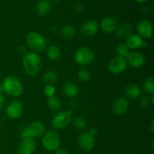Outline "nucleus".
Instances as JSON below:
<instances>
[{
	"label": "nucleus",
	"instance_id": "f257e3e1",
	"mask_svg": "<svg viewBox=\"0 0 154 154\" xmlns=\"http://www.w3.org/2000/svg\"><path fill=\"white\" fill-rule=\"evenodd\" d=\"M42 58L35 52H27L23 57V66L26 74L30 77L36 76L42 69Z\"/></svg>",
	"mask_w": 154,
	"mask_h": 154
},
{
	"label": "nucleus",
	"instance_id": "f03ea898",
	"mask_svg": "<svg viewBox=\"0 0 154 154\" xmlns=\"http://www.w3.org/2000/svg\"><path fill=\"white\" fill-rule=\"evenodd\" d=\"M2 85L4 93L13 97H18L23 92V86L22 83L15 77H6L3 80Z\"/></svg>",
	"mask_w": 154,
	"mask_h": 154
},
{
	"label": "nucleus",
	"instance_id": "7ed1b4c3",
	"mask_svg": "<svg viewBox=\"0 0 154 154\" xmlns=\"http://www.w3.org/2000/svg\"><path fill=\"white\" fill-rule=\"evenodd\" d=\"M26 42L27 46L36 54L43 52L46 49V40L38 32H32L29 33L26 38Z\"/></svg>",
	"mask_w": 154,
	"mask_h": 154
},
{
	"label": "nucleus",
	"instance_id": "20e7f679",
	"mask_svg": "<svg viewBox=\"0 0 154 154\" xmlns=\"http://www.w3.org/2000/svg\"><path fill=\"white\" fill-rule=\"evenodd\" d=\"M74 59L76 63L81 66H87L93 62L95 54L88 47H81L75 53Z\"/></svg>",
	"mask_w": 154,
	"mask_h": 154
},
{
	"label": "nucleus",
	"instance_id": "39448f33",
	"mask_svg": "<svg viewBox=\"0 0 154 154\" xmlns=\"http://www.w3.org/2000/svg\"><path fill=\"white\" fill-rule=\"evenodd\" d=\"M43 147L48 151H56L60 148V138L55 131L49 130L46 132L42 138Z\"/></svg>",
	"mask_w": 154,
	"mask_h": 154
},
{
	"label": "nucleus",
	"instance_id": "423d86ee",
	"mask_svg": "<svg viewBox=\"0 0 154 154\" xmlns=\"http://www.w3.org/2000/svg\"><path fill=\"white\" fill-rule=\"evenodd\" d=\"M45 132V126L42 122L35 121L30 123L21 132L23 138H38Z\"/></svg>",
	"mask_w": 154,
	"mask_h": 154
},
{
	"label": "nucleus",
	"instance_id": "0eeeda50",
	"mask_svg": "<svg viewBox=\"0 0 154 154\" xmlns=\"http://www.w3.org/2000/svg\"><path fill=\"white\" fill-rule=\"evenodd\" d=\"M72 111H62L56 114L51 120V124L56 129H63L70 124L72 118Z\"/></svg>",
	"mask_w": 154,
	"mask_h": 154
},
{
	"label": "nucleus",
	"instance_id": "6e6552de",
	"mask_svg": "<svg viewBox=\"0 0 154 154\" xmlns=\"http://www.w3.org/2000/svg\"><path fill=\"white\" fill-rule=\"evenodd\" d=\"M127 62L123 57L117 56L111 60L108 63V70L114 75H119L123 73L127 68Z\"/></svg>",
	"mask_w": 154,
	"mask_h": 154
},
{
	"label": "nucleus",
	"instance_id": "1a4fd4ad",
	"mask_svg": "<svg viewBox=\"0 0 154 154\" xmlns=\"http://www.w3.org/2000/svg\"><path fill=\"white\" fill-rule=\"evenodd\" d=\"M23 112V105L20 101L13 100L5 108V114L10 119H17Z\"/></svg>",
	"mask_w": 154,
	"mask_h": 154
},
{
	"label": "nucleus",
	"instance_id": "9d476101",
	"mask_svg": "<svg viewBox=\"0 0 154 154\" xmlns=\"http://www.w3.org/2000/svg\"><path fill=\"white\" fill-rule=\"evenodd\" d=\"M137 31L141 38H150L153 33V23L147 20H142L137 25Z\"/></svg>",
	"mask_w": 154,
	"mask_h": 154
},
{
	"label": "nucleus",
	"instance_id": "9b49d317",
	"mask_svg": "<svg viewBox=\"0 0 154 154\" xmlns=\"http://www.w3.org/2000/svg\"><path fill=\"white\" fill-rule=\"evenodd\" d=\"M78 145L84 151H90L94 147L95 136L90 132H84L78 138Z\"/></svg>",
	"mask_w": 154,
	"mask_h": 154
},
{
	"label": "nucleus",
	"instance_id": "f8f14e48",
	"mask_svg": "<svg viewBox=\"0 0 154 154\" xmlns=\"http://www.w3.org/2000/svg\"><path fill=\"white\" fill-rule=\"evenodd\" d=\"M36 150V142L34 138H23L18 146L19 154H33Z\"/></svg>",
	"mask_w": 154,
	"mask_h": 154
},
{
	"label": "nucleus",
	"instance_id": "ddd939ff",
	"mask_svg": "<svg viewBox=\"0 0 154 154\" xmlns=\"http://www.w3.org/2000/svg\"><path fill=\"white\" fill-rule=\"evenodd\" d=\"M98 31H99V24L96 21L93 20L86 21L81 28V32L83 35L88 38L96 35Z\"/></svg>",
	"mask_w": 154,
	"mask_h": 154
},
{
	"label": "nucleus",
	"instance_id": "4468645a",
	"mask_svg": "<svg viewBox=\"0 0 154 154\" xmlns=\"http://www.w3.org/2000/svg\"><path fill=\"white\" fill-rule=\"evenodd\" d=\"M126 62L133 68H141L145 63V58L142 54L137 51L129 53L128 57H126Z\"/></svg>",
	"mask_w": 154,
	"mask_h": 154
},
{
	"label": "nucleus",
	"instance_id": "2eb2a0df",
	"mask_svg": "<svg viewBox=\"0 0 154 154\" xmlns=\"http://www.w3.org/2000/svg\"><path fill=\"white\" fill-rule=\"evenodd\" d=\"M129 108V102L125 98L120 97L116 99L112 104L113 111L117 115H123Z\"/></svg>",
	"mask_w": 154,
	"mask_h": 154
},
{
	"label": "nucleus",
	"instance_id": "dca6fc26",
	"mask_svg": "<svg viewBox=\"0 0 154 154\" xmlns=\"http://www.w3.org/2000/svg\"><path fill=\"white\" fill-rule=\"evenodd\" d=\"M116 35L120 39H126L132 34V28L127 23H123L116 26Z\"/></svg>",
	"mask_w": 154,
	"mask_h": 154
},
{
	"label": "nucleus",
	"instance_id": "f3484780",
	"mask_svg": "<svg viewBox=\"0 0 154 154\" xmlns=\"http://www.w3.org/2000/svg\"><path fill=\"white\" fill-rule=\"evenodd\" d=\"M123 93L126 97L132 99H138L141 96V90L137 84H129L123 89Z\"/></svg>",
	"mask_w": 154,
	"mask_h": 154
},
{
	"label": "nucleus",
	"instance_id": "a211bd4d",
	"mask_svg": "<svg viewBox=\"0 0 154 154\" xmlns=\"http://www.w3.org/2000/svg\"><path fill=\"white\" fill-rule=\"evenodd\" d=\"M63 92L67 97L72 99L78 96L79 93V89L75 83L72 81H67L63 84Z\"/></svg>",
	"mask_w": 154,
	"mask_h": 154
},
{
	"label": "nucleus",
	"instance_id": "6ab92c4d",
	"mask_svg": "<svg viewBox=\"0 0 154 154\" xmlns=\"http://www.w3.org/2000/svg\"><path fill=\"white\" fill-rule=\"evenodd\" d=\"M51 10V3L48 0H41L36 5L35 11L38 16L44 17L50 13Z\"/></svg>",
	"mask_w": 154,
	"mask_h": 154
},
{
	"label": "nucleus",
	"instance_id": "aec40b11",
	"mask_svg": "<svg viewBox=\"0 0 154 154\" xmlns=\"http://www.w3.org/2000/svg\"><path fill=\"white\" fill-rule=\"evenodd\" d=\"M101 29L105 33H111L115 30L117 24L114 18L111 17H106L102 20L100 23Z\"/></svg>",
	"mask_w": 154,
	"mask_h": 154
},
{
	"label": "nucleus",
	"instance_id": "412c9836",
	"mask_svg": "<svg viewBox=\"0 0 154 154\" xmlns=\"http://www.w3.org/2000/svg\"><path fill=\"white\" fill-rule=\"evenodd\" d=\"M126 45L129 49H138L143 46L144 42L138 35L132 34L126 38Z\"/></svg>",
	"mask_w": 154,
	"mask_h": 154
},
{
	"label": "nucleus",
	"instance_id": "4be33fe9",
	"mask_svg": "<svg viewBox=\"0 0 154 154\" xmlns=\"http://www.w3.org/2000/svg\"><path fill=\"white\" fill-rule=\"evenodd\" d=\"M61 54L62 52L60 48L55 45H50L47 49V56L50 60L53 61L59 60L61 57Z\"/></svg>",
	"mask_w": 154,
	"mask_h": 154
},
{
	"label": "nucleus",
	"instance_id": "5701e85b",
	"mask_svg": "<svg viewBox=\"0 0 154 154\" xmlns=\"http://www.w3.org/2000/svg\"><path fill=\"white\" fill-rule=\"evenodd\" d=\"M75 35V29L72 26L66 25L60 30V36L63 39L69 40L72 38Z\"/></svg>",
	"mask_w": 154,
	"mask_h": 154
},
{
	"label": "nucleus",
	"instance_id": "b1692460",
	"mask_svg": "<svg viewBox=\"0 0 154 154\" xmlns=\"http://www.w3.org/2000/svg\"><path fill=\"white\" fill-rule=\"evenodd\" d=\"M58 79V75L54 71H48L43 76V81L46 85H54Z\"/></svg>",
	"mask_w": 154,
	"mask_h": 154
},
{
	"label": "nucleus",
	"instance_id": "393cba45",
	"mask_svg": "<svg viewBox=\"0 0 154 154\" xmlns=\"http://www.w3.org/2000/svg\"><path fill=\"white\" fill-rule=\"evenodd\" d=\"M48 106L51 111H58L62 108V102L58 98L53 96L48 99Z\"/></svg>",
	"mask_w": 154,
	"mask_h": 154
},
{
	"label": "nucleus",
	"instance_id": "a878e982",
	"mask_svg": "<svg viewBox=\"0 0 154 154\" xmlns=\"http://www.w3.org/2000/svg\"><path fill=\"white\" fill-rule=\"evenodd\" d=\"M143 89L144 92L148 94H153L154 93V78L153 77L147 78L143 84Z\"/></svg>",
	"mask_w": 154,
	"mask_h": 154
},
{
	"label": "nucleus",
	"instance_id": "bb28decb",
	"mask_svg": "<svg viewBox=\"0 0 154 154\" xmlns=\"http://www.w3.org/2000/svg\"><path fill=\"white\" fill-rule=\"evenodd\" d=\"M117 56L119 57H123V58L126 59L128 57V55L129 54V48H128L127 45H126V43H121L117 47Z\"/></svg>",
	"mask_w": 154,
	"mask_h": 154
},
{
	"label": "nucleus",
	"instance_id": "cd10ccee",
	"mask_svg": "<svg viewBox=\"0 0 154 154\" xmlns=\"http://www.w3.org/2000/svg\"><path fill=\"white\" fill-rule=\"evenodd\" d=\"M86 120L85 119L81 116L75 117L73 119V125L75 128H76L78 130H82L86 127Z\"/></svg>",
	"mask_w": 154,
	"mask_h": 154
},
{
	"label": "nucleus",
	"instance_id": "c85d7f7f",
	"mask_svg": "<svg viewBox=\"0 0 154 154\" xmlns=\"http://www.w3.org/2000/svg\"><path fill=\"white\" fill-rule=\"evenodd\" d=\"M78 77L80 81L87 82V81H90V78H91V73H90V72L88 69H81L78 72Z\"/></svg>",
	"mask_w": 154,
	"mask_h": 154
},
{
	"label": "nucleus",
	"instance_id": "c756f323",
	"mask_svg": "<svg viewBox=\"0 0 154 154\" xmlns=\"http://www.w3.org/2000/svg\"><path fill=\"white\" fill-rule=\"evenodd\" d=\"M44 93L48 98L53 97L56 93V88L54 85H45L44 87Z\"/></svg>",
	"mask_w": 154,
	"mask_h": 154
},
{
	"label": "nucleus",
	"instance_id": "7c9ffc66",
	"mask_svg": "<svg viewBox=\"0 0 154 154\" xmlns=\"http://www.w3.org/2000/svg\"><path fill=\"white\" fill-rule=\"evenodd\" d=\"M150 104H151V101H150V99L148 96H142V98L140 100V105H141V108H148Z\"/></svg>",
	"mask_w": 154,
	"mask_h": 154
},
{
	"label": "nucleus",
	"instance_id": "2f4dec72",
	"mask_svg": "<svg viewBox=\"0 0 154 154\" xmlns=\"http://www.w3.org/2000/svg\"><path fill=\"white\" fill-rule=\"evenodd\" d=\"M84 9V5L81 2L76 3L74 6V10H75V12H78V13H80V12L83 11Z\"/></svg>",
	"mask_w": 154,
	"mask_h": 154
},
{
	"label": "nucleus",
	"instance_id": "473e14b6",
	"mask_svg": "<svg viewBox=\"0 0 154 154\" xmlns=\"http://www.w3.org/2000/svg\"><path fill=\"white\" fill-rule=\"evenodd\" d=\"M17 52L18 54H20V55H25L27 53V48L26 47L23 46V45H20L17 48Z\"/></svg>",
	"mask_w": 154,
	"mask_h": 154
},
{
	"label": "nucleus",
	"instance_id": "72a5a7b5",
	"mask_svg": "<svg viewBox=\"0 0 154 154\" xmlns=\"http://www.w3.org/2000/svg\"><path fill=\"white\" fill-rule=\"evenodd\" d=\"M5 104V99L3 94H0V111L3 109Z\"/></svg>",
	"mask_w": 154,
	"mask_h": 154
},
{
	"label": "nucleus",
	"instance_id": "f704fd0d",
	"mask_svg": "<svg viewBox=\"0 0 154 154\" xmlns=\"http://www.w3.org/2000/svg\"><path fill=\"white\" fill-rule=\"evenodd\" d=\"M54 154H69V152L66 150H64V149H58L55 151V153Z\"/></svg>",
	"mask_w": 154,
	"mask_h": 154
},
{
	"label": "nucleus",
	"instance_id": "c9c22d12",
	"mask_svg": "<svg viewBox=\"0 0 154 154\" xmlns=\"http://www.w3.org/2000/svg\"><path fill=\"white\" fill-rule=\"evenodd\" d=\"M90 134H91L92 135H93V136H95V135H96V133H97V130H96V129H95V128H92L91 129H90Z\"/></svg>",
	"mask_w": 154,
	"mask_h": 154
},
{
	"label": "nucleus",
	"instance_id": "e433bc0d",
	"mask_svg": "<svg viewBox=\"0 0 154 154\" xmlns=\"http://www.w3.org/2000/svg\"><path fill=\"white\" fill-rule=\"evenodd\" d=\"M150 130L151 132V133H154V121L152 120L151 123H150Z\"/></svg>",
	"mask_w": 154,
	"mask_h": 154
},
{
	"label": "nucleus",
	"instance_id": "4c0bfd02",
	"mask_svg": "<svg viewBox=\"0 0 154 154\" xmlns=\"http://www.w3.org/2000/svg\"><path fill=\"white\" fill-rule=\"evenodd\" d=\"M4 93V90H3V87L2 84H0V94H3Z\"/></svg>",
	"mask_w": 154,
	"mask_h": 154
},
{
	"label": "nucleus",
	"instance_id": "58836bf2",
	"mask_svg": "<svg viewBox=\"0 0 154 154\" xmlns=\"http://www.w3.org/2000/svg\"><path fill=\"white\" fill-rule=\"evenodd\" d=\"M135 1H136L138 3H144V2H146L147 1H148V0H135Z\"/></svg>",
	"mask_w": 154,
	"mask_h": 154
},
{
	"label": "nucleus",
	"instance_id": "ea45409f",
	"mask_svg": "<svg viewBox=\"0 0 154 154\" xmlns=\"http://www.w3.org/2000/svg\"><path fill=\"white\" fill-rule=\"evenodd\" d=\"M53 2H54L55 4H57V3H59L60 2V0H52Z\"/></svg>",
	"mask_w": 154,
	"mask_h": 154
}]
</instances>
